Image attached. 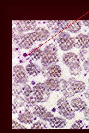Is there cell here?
Returning a JSON list of instances; mask_svg holds the SVG:
<instances>
[{"label": "cell", "instance_id": "obj_33", "mask_svg": "<svg viewBox=\"0 0 89 133\" xmlns=\"http://www.w3.org/2000/svg\"><path fill=\"white\" fill-rule=\"evenodd\" d=\"M47 25L49 29L53 31L58 28L59 27L57 20L48 21Z\"/></svg>", "mask_w": 89, "mask_h": 133}, {"label": "cell", "instance_id": "obj_46", "mask_svg": "<svg viewBox=\"0 0 89 133\" xmlns=\"http://www.w3.org/2000/svg\"><path fill=\"white\" fill-rule=\"evenodd\" d=\"M85 97L89 100V90L87 91L84 93Z\"/></svg>", "mask_w": 89, "mask_h": 133}, {"label": "cell", "instance_id": "obj_13", "mask_svg": "<svg viewBox=\"0 0 89 133\" xmlns=\"http://www.w3.org/2000/svg\"><path fill=\"white\" fill-rule=\"evenodd\" d=\"M26 71L29 75L36 76L39 75L41 72L40 66L33 63L28 64L26 67Z\"/></svg>", "mask_w": 89, "mask_h": 133}, {"label": "cell", "instance_id": "obj_10", "mask_svg": "<svg viewBox=\"0 0 89 133\" xmlns=\"http://www.w3.org/2000/svg\"><path fill=\"white\" fill-rule=\"evenodd\" d=\"M71 103L73 108L79 112L84 111L87 107V105L86 102L79 97H75L73 99Z\"/></svg>", "mask_w": 89, "mask_h": 133}, {"label": "cell", "instance_id": "obj_44", "mask_svg": "<svg viewBox=\"0 0 89 133\" xmlns=\"http://www.w3.org/2000/svg\"><path fill=\"white\" fill-rule=\"evenodd\" d=\"M16 106L14 104H12V113L13 114H16L17 113V110Z\"/></svg>", "mask_w": 89, "mask_h": 133}, {"label": "cell", "instance_id": "obj_32", "mask_svg": "<svg viewBox=\"0 0 89 133\" xmlns=\"http://www.w3.org/2000/svg\"><path fill=\"white\" fill-rule=\"evenodd\" d=\"M24 97L25 101L27 103L35 102V96L33 91L25 95Z\"/></svg>", "mask_w": 89, "mask_h": 133}, {"label": "cell", "instance_id": "obj_37", "mask_svg": "<svg viewBox=\"0 0 89 133\" xmlns=\"http://www.w3.org/2000/svg\"><path fill=\"white\" fill-rule=\"evenodd\" d=\"M54 117V115L52 113L47 111L41 119L45 121L49 122Z\"/></svg>", "mask_w": 89, "mask_h": 133}, {"label": "cell", "instance_id": "obj_14", "mask_svg": "<svg viewBox=\"0 0 89 133\" xmlns=\"http://www.w3.org/2000/svg\"><path fill=\"white\" fill-rule=\"evenodd\" d=\"M69 34L67 32H63L58 28L53 31L51 35L52 39L55 42L59 43Z\"/></svg>", "mask_w": 89, "mask_h": 133}, {"label": "cell", "instance_id": "obj_24", "mask_svg": "<svg viewBox=\"0 0 89 133\" xmlns=\"http://www.w3.org/2000/svg\"><path fill=\"white\" fill-rule=\"evenodd\" d=\"M58 109H62L69 107L68 101L67 99L63 98L60 99L57 102Z\"/></svg>", "mask_w": 89, "mask_h": 133}, {"label": "cell", "instance_id": "obj_1", "mask_svg": "<svg viewBox=\"0 0 89 133\" xmlns=\"http://www.w3.org/2000/svg\"><path fill=\"white\" fill-rule=\"evenodd\" d=\"M57 51V47L54 44L50 43L46 46L41 60V64L43 66H47L58 62L59 59L56 54Z\"/></svg>", "mask_w": 89, "mask_h": 133}, {"label": "cell", "instance_id": "obj_25", "mask_svg": "<svg viewBox=\"0 0 89 133\" xmlns=\"http://www.w3.org/2000/svg\"><path fill=\"white\" fill-rule=\"evenodd\" d=\"M31 128L32 129H48L47 124L41 121L37 122L32 124Z\"/></svg>", "mask_w": 89, "mask_h": 133}, {"label": "cell", "instance_id": "obj_3", "mask_svg": "<svg viewBox=\"0 0 89 133\" xmlns=\"http://www.w3.org/2000/svg\"><path fill=\"white\" fill-rule=\"evenodd\" d=\"M12 78L15 83L25 84L28 82L24 67L22 65H17L13 68Z\"/></svg>", "mask_w": 89, "mask_h": 133}, {"label": "cell", "instance_id": "obj_30", "mask_svg": "<svg viewBox=\"0 0 89 133\" xmlns=\"http://www.w3.org/2000/svg\"><path fill=\"white\" fill-rule=\"evenodd\" d=\"M22 47L19 40L12 39V50L13 51H17Z\"/></svg>", "mask_w": 89, "mask_h": 133}, {"label": "cell", "instance_id": "obj_2", "mask_svg": "<svg viewBox=\"0 0 89 133\" xmlns=\"http://www.w3.org/2000/svg\"><path fill=\"white\" fill-rule=\"evenodd\" d=\"M36 101L38 102H46L50 97L49 91L46 89L44 83H39L33 88Z\"/></svg>", "mask_w": 89, "mask_h": 133}, {"label": "cell", "instance_id": "obj_21", "mask_svg": "<svg viewBox=\"0 0 89 133\" xmlns=\"http://www.w3.org/2000/svg\"><path fill=\"white\" fill-rule=\"evenodd\" d=\"M47 111V110L44 106L37 105L34 109L33 114L41 119Z\"/></svg>", "mask_w": 89, "mask_h": 133}, {"label": "cell", "instance_id": "obj_6", "mask_svg": "<svg viewBox=\"0 0 89 133\" xmlns=\"http://www.w3.org/2000/svg\"><path fill=\"white\" fill-rule=\"evenodd\" d=\"M20 39V42L22 47L25 49L31 48L36 41L32 32L23 34Z\"/></svg>", "mask_w": 89, "mask_h": 133}, {"label": "cell", "instance_id": "obj_17", "mask_svg": "<svg viewBox=\"0 0 89 133\" xmlns=\"http://www.w3.org/2000/svg\"><path fill=\"white\" fill-rule=\"evenodd\" d=\"M49 122L50 126L53 128H63L66 124L65 119L58 117H54Z\"/></svg>", "mask_w": 89, "mask_h": 133}, {"label": "cell", "instance_id": "obj_28", "mask_svg": "<svg viewBox=\"0 0 89 133\" xmlns=\"http://www.w3.org/2000/svg\"><path fill=\"white\" fill-rule=\"evenodd\" d=\"M12 95L13 96H17L22 92V87L18 83H15L12 84Z\"/></svg>", "mask_w": 89, "mask_h": 133}, {"label": "cell", "instance_id": "obj_11", "mask_svg": "<svg viewBox=\"0 0 89 133\" xmlns=\"http://www.w3.org/2000/svg\"><path fill=\"white\" fill-rule=\"evenodd\" d=\"M46 89L49 91H59L60 83L59 80L49 78L44 83Z\"/></svg>", "mask_w": 89, "mask_h": 133}, {"label": "cell", "instance_id": "obj_20", "mask_svg": "<svg viewBox=\"0 0 89 133\" xmlns=\"http://www.w3.org/2000/svg\"><path fill=\"white\" fill-rule=\"evenodd\" d=\"M71 87L77 94L83 91L86 88V85L83 81L77 80L71 85Z\"/></svg>", "mask_w": 89, "mask_h": 133}, {"label": "cell", "instance_id": "obj_19", "mask_svg": "<svg viewBox=\"0 0 89 133\" xmlns=\"http://www.w3.org/2000/svg\"><path fill=\"white\" fill-rule=\"evenodd\" d=\"M43 52L39 48L35 47L29 51L28 57L31 61H35L42 56Z\"/></svg>", "mask_w": 89, "mask_h": 133}, {"label": "cell", "instance_id": "obj_7", "mask_svg": "<svg viewBox=\"0 0 89 133\" xmlns=\"http://www.w3.org/2000/svg\"><path fill=\"white\" fill-rule=\"evenodd\" d=\"M36 41H42L47 39L50 35V32L45 29L36 27L32 32Z\"/></svg>", "mask_w": 89, "mask_h": 133}, {"label": "cell", "instance_id": "obj_4", "mask_svg": "<svg viewBox=\"0 0 89 133\" xmlns=\"http://www.w3.org/2000/svg\"><path fill=\"white\" fill-rule=\"evenodd\" d=\"M63 63L69 67L80 64V60L78 56L72 52H68L64 54L63 57Z\"/></svg>", "mask_w": 89, "mask_h": 133}, {"label": "cell", "instance_id": "obj_38", "mask_svg": "<svg viewBox=\"0 0 89 133\" xmlns=\"http://www.w3.org/2000/svg\"><path fill=\"white\" fill-rule=\"evenodd\" d=\"M12 129H25L26 127L20 124L12 119Z\"/></svg>", "mask_w": 89, "mask_h": 133}, {"label": "cell", "instance_id": "obj_41", "mask_svg": "<svg viewBox=\"0 0 89 133\" xmlns=\"http://www.w3.org/2000/svg\"><path fill=\"white\" fill-rule=\"evenodd\" d=\"M83 67L84 70L86 72H89V61L84 62Z\"/></svg>", "mask_w": 89, "mask_h": 133}, {"label": "cell", "instance_id": "obj_29", "mask_svg": "<svg viewBox=\"0 0 89 133\" xmlns=\"http://www.w3.org/2000/svg\"><path fill=\"white\" fill-rule=\"evenodd\" d=\"M25 101L22 97L18 96H16L14 99V102L16 107H21L23 106L25 103Z\"/></svg>", "mask_w": 89, "mask_h": 133}, {"label": "cell", "instance_id": "obj_26", "mask_svg": "<svg viewBox=\"0 0 89 133\" xmlns=\"http://www.w3.org/2000/svg\"><path fill=\"white\" fill-rule=\"evenodd\" d=\"M23 32L17 27H15L12 29V39L19 40L22 35Z\"/></svg>", "mask_w": 89, "mask_h": 133}, {"label": "cell", "instance_id": "obj_47", "mask_svg": "<svg viewBox=\"0 0 89 133\" xmlns=\"http://www.w3.org/2000/svg\"><path fill=\"white\" fill-rule=\"evenodd\" d=\"M86 35H87V36L88 37L89 40V31L88 32V33Z\"/></svg>", "mask_w": 89, "mask_h": 133}, {"label": "cell", "instance_id": "obj_39", "mask_svg": "<svg viewBox=\"0 0 89 133\" xmlns=\"http://www.w3.org/2000/svg\"><path fill=\"white\" fill-rule=\"evenodd\" d=\"M32 91L30 87L28 85L24 84L22 87L21 93L25 96Z\"/></svg>", "mask_w": 89, "mask_h": 133}, {"label": "cell", "instance_id": "obj_45", "mask_svg": "<svg viewBox=\"0 0 89 133\" xmlns=\"http://www.w3.org/2000/svg\"><path fill=\"white\" fill-rule=\"evenodd\" d=\"M82 22L85 26L89 28V20H83Z\"/></svg>", "mask_w": 89, "mask_h": 133}, {"label": "cell", "instance_id": "obj_43", "mask_svg": "<svg viewBox=\"0 0 89 133\" xmlns=\"http://www.w3.org/2000/svg\"><path fill=\"white\" fill-rule=\"evenodd\" d=\"M77 80L74 78L71 77L68 80V83L70 85Z\"/></svg>", "mask_w": 89, "mask_h": 133}, {"label": "cell", "instance_id": "obj_23", "mask_svg": "<svg viewBox=\"0 0 89 133\" xmlns=\"http://www.w3.org/2000/svg\"><path fill=\"white\" fill-rule=\"evenodd\" d=\"M82 69L80 64L75 65L69 67L70 74L74 76H77L81 73Z\"/></svg>", "mask_w": 89, "mask_h": 133}, {"label": "cell", "instance_id": "obj_40", "mask_svg": "<svg viewBox=\"0 0 89 133\" xmlns=\"http://www.w3.org/2000/svg\"><path fill=\"white\" fill-rule=\"evenodd\" d=\"M48 66H43L41 69V71L43 76L49 78L50 77L48 72L47 70Z\"/></svg>", "mask_w": 89, "mask_h": 133}, {"label": "cell", "instance_id": "obj_35", "mask_svg": "<svg viewBox=\"0 0 89 133\" xmlns=\"http://www.w3.org/2000/svg\"><path fill=\"white\" fill-rule=\"evenodd\" d=\"M60 83V88L59 91H65L67 88L68 85V83L66 80L61 79L59 80Z\"/></svg>", "mask_w": 89, "mask_h": 133}, {"label": "cell", "instance_id": "obj_8", "mask_svg": "<svg viewBox=\"0 0 89 133\" xmlns=\"http://www.w3.org/2000/svg\"><path fill=\"white\" fill-rule=\"evenodd\" d=\"M73 38L75 42L74 47L85 48L89 46V40L86 34L80 33Z\"/></svg>", "mask_w": 89, "mask_h": 133}, {"label": "cell", "instance_id": "obj_22", "mask_svg": "<svg viewBox=\"0 0 89 133\" xmlns=\"http://www.w3.org/2000/svg\"><path fill=\"white\" fill-rule=\"evenodd\" d=\"M79 54L82 61L85 62L89 61V46L85 48H82L80 50Z\"/></svg>", "mask_w": 89, "mask_h": 133}, {"label": "cell", "instance_id": "obj_27", "mask_svg": "<svg viewBox=\"0 0 89 133\" xmlns=\"http://www.w3.org/2000/svg\"><path fill=\"white\" fill-rule=\"evenodd\" d=\"M84 126V123L82 120L78 119L74 121L70 129H82Z\"/></svg>", "mask_w": 89, "mask_h": 133}, {"label": "cell", "instance_id": "obj_34", "mask_svg": "<svg viewBox=\"0 0 89 133\" xmlns=\"http://www.w3.org/2000/svg\"><path fill=\"white\" fill-rule=\"evenodd\" d=\"M76 94L71 86L64 91L63 93L64 96L67 98H70Z\"/></svg>", "mask_w": 89, "mask_h": 133}, {"label": "cell", "instance_id": "obj_42", "mask_svg": "<svg viewBox=\"0 0 89 133\" xmlns=\"http://www.w3.org/2000/svg\"><path fill=\"white\" fill-rule=\"evenodd\" d=\"M84 116L85 119L89 122V109L87 110L85 112Z\"/></svg>", "mask_w": 89, "mask_h": 133}, {"label": "cell", "instance_id": "obj_48", "mask_svg": "<svg viewBox=\"0 0 89 133\" xmlns=\"http://www.w3.org/2000/svg\"><path fill=\"white\" fill-rule=\"evenodd\" d=\"M88 82H89V78L88 79Z\"/></svg>", "mask_w": 89, "mask_h": 133}, {"label": "cell", "instance_id": "obj_16", "mask_svg": "<svg viewBox=\"0 0 89 133\" xmlns=\"http://www.w3.org/2000/svg\"><path fill=\"white\" fill-rule=\"evenodd\" d=\"M82 27V23L80 21H72L69 22V24L66 30L71 33H76L81 30Z\"/></svg>", "mask_w": 89, "mask_h": 133}, {"label": "cell", "instance_id": "obj_36", "mask_svg": "<svg viewBox=\"0 0 89 133\" xmlns=\"http://www.w3.org/2000/svg\"><path fill=\"white\" fill-rule=\"evenodd\" d=\"M68 20H57L58 27L62 29H66L69 24Z\"/></svg>", "mask_w": 89, "mask_h": 133}, {"label": "cell", "instance_id": "obj_18", "mask_svg": "<svg viewBox=\"0 0 89 133\" xmlns=\"http://www.w3.org/2000/svg\"><path fill=\"white\" fill-rule=\"evenodd\" d=\"M58 109L59 114L67 119H72L75 116V113L74 111L70 106L64 109Z\"/></svg>", "mask_w": 89, "mask_h": 133}, {"label": "cell", "instance_id": "obj_5", "mask_svg": "<svg viewBox=\"0 0 89 133\" xmlns=\"http://www.w3.org/2000/svg\"><path fill=\"white\" fill-rule=\"evenodd\" d=\"M14 22L17 27L22 32L34 30L36 23L35 20H16Z\"/></svg>", "mask_w": 89, "mask_h": 133}, {"label": "cell", "instance_id": "obj_31", "mask_svg": "<svg viewBox=\"0 0 89 133\" xmlns=\"http://www.w3.org/2000/svg\"><path fill=\"white\" fill-rule=\"evenodd\" d=\"M37 105L35 102L27 103L25 107V111L30 113L33 115V113L34 109Z\"/></svg>", "mask_w": 89, "mask_h": 133}, {"label": "cell", "instance_id": "obj_9", "mask_svg": "<svg viewBox=\"0 0 89 133\" xmlns=\"http://www.w3.org/2000/svg\"><path fill=\"white\" fill-rule=\"evenodd\" d=\"M60 49L64 51H67L71 49L75 45L73 38L71 37L69 34L63 39L59 43Z\"/></svg>", "mask_w": 89, "mask_h": 133}, {"label": "cell", "instance_id": "obj_15", "mask_svg": "<svg viewBox=\"0 0 89 133\" xmlns=\"http://www.w3.org/2000/svg\"><path fill=\"white\" fill-rule=\"evenodd\" d=\"M33 116L32 114L25 112L20 114L18 116V119L22 123L29 124L32 123L33 121Z\"/></svg>", "mask_w": 89, "mask_h": 133}, {"label": "cell", "instance_id": "obj_12", "mask_svg": "<svg viewBox=\"0 0 89 133\" xmlns=\"http://www.w3.org/2000/svg\"><path fill=\"white\" fill-rule=\"evenodd\" d=\"M47 70L48 74L50 77L58 78L61 75V69L60 66L58 65H54L48 66Z\"/></svg>", "mask_w": 89, "mask_h": 133}]
</instances>
